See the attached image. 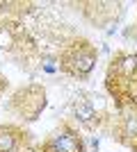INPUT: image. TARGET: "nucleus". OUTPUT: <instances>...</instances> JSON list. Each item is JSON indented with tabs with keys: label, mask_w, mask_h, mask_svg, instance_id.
<instances>
[{
	"label": "nucleus",
	"mask_w": 137,
	"mask_h": 152,
	"mask_svg": "<svg viewBox=\"0 0 137 152\" xmlns=\"http://www.w3.org/2000/svg\"><path fill=\"white\" fill-rule=\"evenodd\" d=\"M14 107L25 121H34L39 111L46 107V93L39 86H27V89L19 91L14 98Z\"/></svg>",
	"instance_id": "nucleus-1"
},
{
	"label": "nucleus",
	"mask_w": 137,
	"mask_h": 152,
	"mask_svg": "<svg viewBox=\"0 0 137 152\" xmlns=\"http://www.w3.org/2000/svg\"><path fill=\"white\" fill-rule=\"evenodd\" d=\"M96 64V52L89 43L76 45L69 55L64 57V68H69L73 75H87Z\"/></svg>",
	"instance_id": "nucleus-2"
},
{
	"label": "nucleus",
	"mask_w": 137,
	"mask_h": 152,
	"mask_svg": "<svg viewBox=\"0 0 137 152\" xmlns=\"http://www.w3.org/2000/svg\"><path fill=\"white\" fill-rule=\"evenodd\" d=\"M46 150L48 152H82V141L76 132L71 129H62V132L53 134L48 143H46Z\"/></svg>",
	"instance_id": "nucleus-3"
},
{
	"label": "nucleus",
	"mask_w": 137,
	"mask_h": 152,
	"mask_svg": "<svg viewBox=\"0 0 137 152\" xmlns=\"http://www.w3.org/2000/svg\"><path fill=\"white\" fill-rule=\"evenodd\" d=\"M73 111H76V118L82 123H87L89 125L91 121H94V104H91L89 100H85V95H80V98H76V102H73Z\"/></svg>",
	"instance_id": "nucleus-4"
},
{
	"label": "nucleus",
	"mask_w": 137,
	"mask_h": 152,
	"mask_svg": "<svg viewBox=\"0 0 137 152\" xmlns=\"http://www.w3.org/2000/svg\"><path fill=\"white\" fill-rule=\"evenodd\" d=\"M16 145H19L16 129H12V127H0V152H14Z\"/></svg>",
	"instance_id": "nucleus-5"
}]
</instances>
